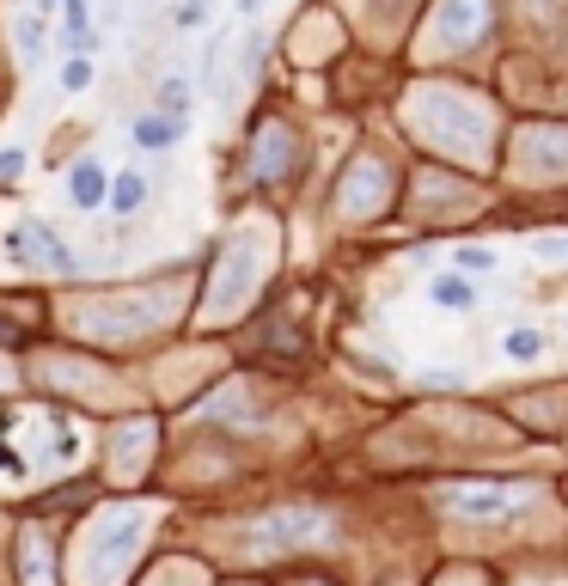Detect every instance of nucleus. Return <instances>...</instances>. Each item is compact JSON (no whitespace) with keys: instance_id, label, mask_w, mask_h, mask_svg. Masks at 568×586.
Returning a JSON list of instances; mask_svg holds the SVG:
<instances>
[{"instance_id":"f257e3e1","label":"nucleus","mask_w":568,"mask_h":586,"mask_svg":"<svg viewBox=\"0 0 568 586\" xmlns=\"http://www.w3.org/2000/svg\"><path fill=\"white\" fill-rule=\"evenodd\" d=\"M440 508L471 525H520L537 508V495L520 489V483H446Z\"/></svg>"},{"instance_id":"f03ea898","label":"nucleus","mask_w":568,"mask_h":586,"mask_svg":"<svg viewBox=\"0 0 568 586\" xmlns=\"http://www.w3.org/2000/svg\"><path fill=\"white\" fill-rule=\"evenodd\" d=\"M7 251L19 263H32V269H49V276H80V257L44 227V220H25V227L7 232Z\"/></svg>"},{"instance_id":"7ed1b4c3","label":"nucleus","mask_w":568,"mask_h":586,"mask_svg":"<svg viewBox=\"0 0 568 586\" xmlns=\"http://www.w3.org/2000/svg\"><path fill=\"white\" fill-rule=\"evenodd\" d=\"M330 532V513L318 508H276V513H263L257 525H251V538L257 544H276V550H293V544H312Z\"/></svg>"},{"instance_id":"20e7f679","label":"nucleus","mask_w":568,"mask_h":586,"mask_svg":"<svg viewBox=\"0 0 568 586\" xmlns=\"http://www.w3.org/2000/svg\"><path fill=\"white\" fill-rule=\"evenodd\" d=\"M68 202H74V208H105L110 202V171L98 166V159H80V166L68 171Z\"/></svg>"},{"instance_id":"39448f33","label":"nucleus","mask_w":568,"mask_h":586,"mask_svg":"<svg viewBox=\"0 0 568 586\" xmlns=\"http://www.w3.org/2000/svg\"><path fill=\"white\" fill-rule=\"evenodd\" d=\"M129 135H135V147H147V154H166V147H178L184 123H171V117L147 110V117H135V123H129Z\"/></svg>"},{"instance_id":"423d86ee","label":"nucleus","mask_w":568,"mask_h":586,"mask_svg":"<svg viewBox=\"0 0 568 586\" xmlns=\"http://www.w3.org/2000/svg\"><path fill=\"white\" fill-rule=\"evenodd\" d=\"M190 105H196V80H184V74H166V80H159V117H171V123H190Z\"/></svg>"},{"instance_id":"0eeeda50","label":"nucleus","mask_w":568,"mask_h":586,"mask_svg":"<svg viewBox=\"0 0 568 586\" xmlns=\"http://www.w3.org/2000/svg\"><path fill=\"white\" fill-rule=\"evenodd\" d=\"M428 300H434V306H446V312H476V300H483V293H476L471 276H440L428 288Z\"/></svg>"},{"instance_id":"6e6552de","label":"nucleus","mask_w":568,"mask_h":586,"mask_svg":"<svg viewBox=\"0 0 568 586\" xmlns=\"http://www.w3.org/2000/svg\"><path fill=\"white\" fill-rule=\"evenodd\" d=\"M544 342H551V337H544V330H507V337H501V355L507 361H520V367H532V361L537 355H544Z\"/></svg>"},{"instance_id":"1a4fd4ad","label":"nucleus","mask_w":568,"mask_h":586,"mask_svg":"<svg viewBox=\"0 0 568 586\" xmlns=\"http://www.w3.org/2000/svg\"><path fill=\"white\" fill-rule=\"evenodd\" d=\"M141 202H147V178H141V171L110 178V208H117V215H135Z\"/></svg>"},{"instance_id":"9d476101","label":"nucleus","mask_w":568,"mask_h":586,"mask_svg":"<svg viewBox=\"0 0 568 586\" xmlns=\"http://www.w3.org/2000/svg\"><path fill=\"white\" fill-rule=\"evenodd\" d=\"M495 269V251L483 245H459V276H490Z\"/></svg>"},{"instance_id":"9b49d317","label":"nucleus","mask_w":568,"mask_h":586,"mask_svg":"<svg viewBox=\"0 0 568 586\" xmlns=\"http://www.w3.org/2000/svg\"><path fill=\"white\" fill-rule=\"evenodd\" d=\"M19 44H25V62H44V19H19Z\"/></svg>"},{"instance_id":"f8f14e48","label":"nucleus","mask_w":568,"mask_h":586,"mask_svg":"<svg viewBox=\"0 0 568 586\" xmlns=\"http://www.w3.org/2000/svg\"><path fill=\"white\" fill-rule=\"evenodd\" d=\"M62 86H68V93H86V86H93V62H86V56H74V62L62 68Z\"/></svg>"},{"instance_id":"ddd939ff","label":"nucleus","mask_w":568,"mask_h":586,"mask_svg":"<svg viewBox=\"0 0 568 586\" xmlns=\"http://www.w3.org/2000/svg\"><path fill=\"white\" fill-rule=\"evenodd\" d=\"M19 171H25V147H7V154H0V184H13Z\"/></svg>"},{"instance_id":"4468645a","label":"nucleus","mask_w":568,"mask_h":586,"mask_svg":"<svg viewBox=\"0 0 568 586\" xmlns=\"http://www.w3.org/2000/svg\"><path fill=\"white\" fill-rule=\"evenodd\" d=\"M178 25H208V0H184V7H178Z\"/></svg>"},{"instance_id":"2eb2a0df","label":"nucleus","mask_w":568,"mask_h":586,"mask_svg":"<svg viewBox=\"0 0 568 586\" xmlns=\"http://www.w3.org/2000/svg\"><path fill=\"white\" fill-rule=\"evenodd\" d=\"M537 257H544V263H568V239H537Z\"/></svg>"},{"instance_id":"dca6fc26","label":"nucleus","mask_w":568,"mask_h":586,"mask_svg":"<svg viewBox=\"0 0 568 586\" xmlns=\"http://www.w3.org/2000/svg\"><path fill=\"white\" fill-rule=\"evenodd\" d=\"M13 337H19V330H13V325H7V318H0V342H13Z\"/></svg>"},{"instance_id":"f3484780","label":"nucleus","mask_w":568,"mask_h":586,"mask_svg":"<svg viewBox=\"0 0 568 586\" xmlns=\"http://www.w3.org/2000/svg\"><path fill=\"white\" fill-rule=\"evenodd\" d=\"M257 7H263V0H239V13H257Z\"/></svg>"}]
</instances>
